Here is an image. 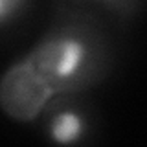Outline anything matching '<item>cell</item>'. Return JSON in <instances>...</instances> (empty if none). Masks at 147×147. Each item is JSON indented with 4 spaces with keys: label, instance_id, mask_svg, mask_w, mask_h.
<instances>
[{
    "label": "cell",
    "instance_id": "cell-1",
    "mask_svg": "<svg viewBox=\"0 0 147 147\" xmlns=\"http://www.w3.org/2000/svg\"><path fill=\"white\" fill-rule=\"evenodd\" d=\"M35 70L52 88L76 90L90 83L98 72V40L88 30H53L30 57Z\"/></svg>",
    "mask_w": 147,
    "mask_h": 147
},
{
    "label": "cell",
    "instance_id": "cell-2",
    "mask_svg": "<svg viewBox=\"0 0 147 147\" xmlns=\"http://www.w3.org/2000/svg\"><path fill=\"white\" fill-rule=\"evenodd\" d=\"M52 86L31 61L13 66L2 83V107L15 119H33L52 94Z\"/></svg>",
    "mask_w": 147,
    "mask_h": 147
},
{
    "label": "cell",
    "instance_id": "cell-3",
    "mask_svg": "<svg viewBox=\"0 0 147 147\" xmlns=\"http://www.w3.org/2000/svg\"><path fill=\"white\" fill-rule=\"evenodd\" d=\"M88 129V118L79 107L61 103L48 114L46 136L57 145H76L86 138Z\"/></svg>",
    "mask_w": 147,
    "mask_h": 147
},
{
    "label": "cell",
    "instance_id": "cell-4",
    "mask_svg": "<svg viewBox=\"0 0 147 147\" xmlns=\"http://www.w3.org/2000/svg\"><path fill=\"white\" fill-rule=\"evenodd\" d=\"M28 2L30 0H0V22L6 26L9 20L24 11Z\"/></svg>",
    "mask_w": 147,
    "mask_h": 147
}]
</instances>
